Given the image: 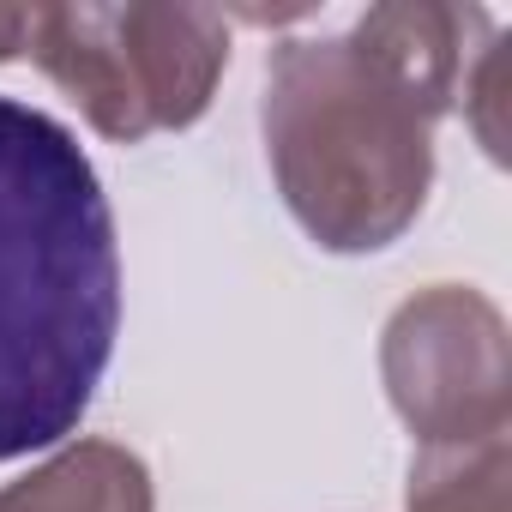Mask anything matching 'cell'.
Here are the masks:
<instances>
[{
  "label": "cell",
  "instance_id": "obj_1",
  "mask_svg": "<svg viewBox=\"0 0 512 512\" xmlns=\"http://www.w3.org/2000/svg\"><path fill=\"white\" fill-rule=\"evenodd\" d=\"M482 13L374 7L344 37L284 43L266 73V157L290 217L332 253L392 247L428 205L434 121Z\"/></svg>",
  "mask_w": 512,
  "mask_h": 512
},
{
  "label": "cell",
  "instance_id": "obj_7",
  "mask_svg": "<svg viewBox=\"0 0 512 512\" xmlns=\"http://www.w3.org/2000/svg\"><path fill=\"white\" fill-rule=\"evenodd\" d=\"M25 37H31V7H0V61L25 55Z\"/></svg>",
  "mask_w": 512,
  "mask_h": 512
},
{
  "label": "cell",
  "instance_id": "obj_6",
  "mask_svg": "<svg viewBox=\"0 0 512 512\" xmlns=\"http://www.w3.org/2000/svg\"><path fill=\"white\" fill-rule=\"evenodd\" d=\"M512 482V434L422 446L410 464L404 512H506Z\"/></svg>",
  "mask_w": 512,
  "mask_h": 512
},
{
  "label": "cell",
  "instance_id": "obj_4",
  "mask_svg": "<svg viewBox=\"0 0 512 512\" xmlns=\"http://www.w3.org/2000/svg\"><path fill=\"white\" fill-rule=\"evenodd\" d=\"M386 398L422 446H458L506 434L512 362L506 320L470 284H434L410 296L380 338Z\"/></svg>",
  "mask_w": 512,
  "mask_h": 512
},
{
  "label": "cell",
  "instance_id": "obj_5",
  "mask_svg": "<svg viewBox=\"0 0 512 512\" xmlns=\"http://www.w3.org/2000/svg\"><path fill=\"white\" fill-rule=\"evenodd\" d=\"M0 512H151V470L115 440H79L0 488Z\"/></svg>",
  "mask_w": 512,
  "mask_h": 512
},
{
  "label": "cell",
  "instance_id": "obj_3",
  "mask_svg": "<svg viewBox=\"0 0 512 512\" xmlns=\"http://www.w3.org/2000/svg\"><path fill=\"white\" fill-rule=\"evenodd\" d=\"M31 61L85 109L103 139L139 145L193 127L229 67V25L211 7H37Z\"/></svg>",
  "mask_w": 512,
  "mask_h": 512
},
{
  "label": "cell",
  "instance_id": "obj_2",
  "mask_svg": "<svg viewBox=\"0 0 512 512\" xmlns=\"http://www.w3.org/2000/svg\"><path fill=\"white\" fill-rule=\"evenodd\" d=\"M121 332V247L79 139L0 97V464L61 446Z\"/></svg>",
  "mask_w": 512,
  "mask_h": 512
}]
</instances>
